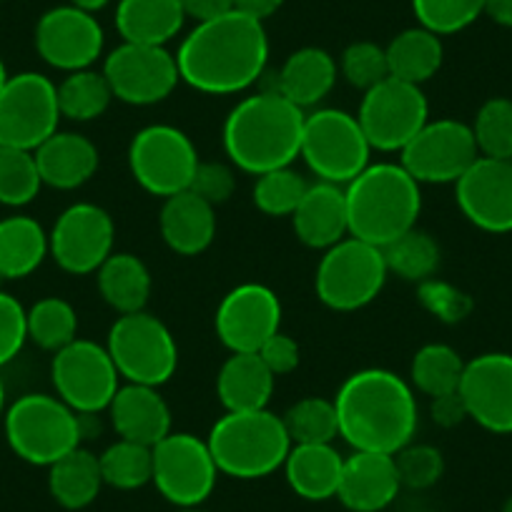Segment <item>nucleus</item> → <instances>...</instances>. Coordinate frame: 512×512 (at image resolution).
<instances>
[{"label": "nucleus", "mask_w": 512, "mask_h": 512, "mask_svg": "<svg viewBox=\"0 0 512 512\" xmlns=\"http://www.w3.org/2000/svg\"><path fill=\"white\" fill-rule=\"evenodd\" d=\"M181 83L204 96H236L262 81L269 36L262 21L231 11L196 23L176 48Z\"/></svg>", "instance_id": "nucleus-1"}, {"label": "nucleus", "mask_w": 512, "mask_h": 512, "mask_svg": "<svg viewBox=\"0 0 512 512\" xmlns=\"http://www.w3.org/2000/svg\"><path fill=\"white\" fill-rule=\"evenodd\" d=\"M339 437L354 452L395 455L410 445L420 427L415 387L410 379L382 367L357 369L334 395Z\"/></svg>", "instance_id": "nucleus-2"}, {"label": "nucleus", "mask_w": 512, "mask_h": 512, "mask_svg": "<svg viewBox=\"0 0 512 512\" xmlns=\"http://www.w3.org/2000/svg\"><path fill=\"white\" fill-rule=\"evenodd\" d=\"M304 118L307 111L274 88L249 93L231 108L221 128L226 159L251 176L292 166L302 151Z\"/></svg>", "instance_id": "nucleus-3"}, {"label": "nucleus", "mask_w": 512, "mask_h": 512, "mask_svg": "<svg viewBox=\"0 0 512 512\" xmlns=\"http://www.w3.org/2000/svg\"><path fill=\"white\" fill-rule=\"evenodd\" d=\"M349 236L384 249L415 229L422 214V186L400 161L369 164L344 186Z\"/></svg>", "instance_id": "nucleus-4"}, {"label": "nucleus", "mask_w": 512, "mask_h": 512, "mask_svg": "<svg viewBox=\"0 0 512 512\" xmlns=\"http://www.w3.org/2000/svg\"><path fill=\"white\" fill-rule=\"evenodd\" d=\"M221 475L234 480H262L282 470L292 440L282 415L272 410L224 412L206 435Z\"/></svg>", "instance_id": "nucleus-5"}, {"label": "nucleus", "mask_w": 512, "mask_h": 512, "mask_svg": "<svg viewBox=\"0 0 512 512\" xmlns=\"http://www.w3.org/2000/svg\"><path fill=\"white\" fill-rule=\"evenodd\" d=\"M8 447L23 462L51 467L86 437L83 417L73 412L61 397L46 392H28L6 407L3 415Z\"/></svg>", "instance_id": "nucleus-6"}, {"label": "nucleus", "mask_w": 512, "mask_h": 512, "mask_svg": "<svg viewBox=\"0 0 512 512\" xmlns=\"http://www.w3.org/2000/svg\"><path fill=\"white\" fill-rule=\"evenodd\" d=\"M390 277L384 251L357 236L322 251L314 272L317 299L332 312H359L382 294Z\"/></svg>", "instance_id": "nucleus-7"}, {"label": "nucleus", "mask_w": 512, "mask_h": 512, "mask_svg": "<svg viewBox=\"0 0 512 512\" xmlns=\"http://www.w3.org/2000/svg\"><path fill=\"white\" fill-rule=\"evenodd\" d=\"M369 156L372 146L354 113L342 108H314L307 113L299 159L317 181L347 186L372 164Z\"/></svg>", "instance_id": "nucleus-8"}, {"label": "nucleus", "mask_w": 512, "mask_h": 512, "mask_svg": "<svg viewBox=\"0 0 512 512\" xmlns=\"http://www.w3.org/2000/svg\"><path fill=\"white\" fill-rule=\"evenodd\" d=\"M106 349L123 382L161 387L179 369L174 332L146 309L116 317L108 329Z\"/></svg>", "instance_id": "nucleus-9"}, {"label": "nucleus", "mask_w": 512, "mask_h": 512, "mask_svg": "<svg viewBox=\"0 0 512 512\" xmlns=\"http://www.w3.org/2000/svg\"><path fill=\"white\" fill-rule=\"evenodd\" d=\"M126 159L136 184L159 199L189 191L201 164L191 136L169 123H151L136 131Z\"/></svg>", "instance_id": "nucleus-10"}, {"label": "nucleus", "mask_w": 512, "mask_h": 512, "mask_svg": "<svg viewBox=\"0 0 512 512\" xmlns=\"http://www.w3.org/2000/svg\"><path fill=\"white\" fill-rule=\"evenodd\" d=\"M354 116L372 151L400 154L430 121V101L422 86L390 76L362 93Z\"/></svg>", "instance_id": "nucleus-11"}, {"label": "nucleus", "mask_w": 512, "mask_h": 512, "mask_svg": "<svg viewBox=\"0 0 512 512\" xmlns=\"http://www.w3.org/2000/svg\"><path fill=\"white\" fill-rule=\"evenodd\" d=\"M53 395L61 397L81 417L106 412L121 387V374L108 354L106 344L91 339H73L68 347L53 354Z\"/></svg>", "instance_id": "nucleus-12"}, {"label": "nucleus", "mask_w": 512, "mask_h": 512, "mask_svg": "<svg viewBox=\"0 0 512 512\" xmlns=\"http://www.w3.org/2000/svg\"><path fill=\"white\" fill-rule=\"evenodd\" d=\"M58 88L38 71L8 76L0 88V146L36 151L61 123Z\"/></svg>", "instance_id": "nucleus-13"}, {"label": "nucleus", "mask_w": 512, "mask_h": 512, "mask_svg": "<svg viewBox=\"0 0 512 512\" xmlns=\"http://www.w3.org/2000/svg\"><path fill=\"white\" fill-rule=\"evenodd\" d=\"M154 450V477L159 495L179 510L201 507L214 492L219 467L209 445L191 432H169Z\"/></svg>", "instance_id": "nucleus-14"}, {"label": "nucleus", "mask_w": 512, "mask_h": 512, "mask_svg": "<svg viewBox=\"0 0 512 512\" xmlns=\"http://www.w3.org/2000/svg\"><path fill=\"white\" fill-rule=\"evenodd\" d=\"M101 73L116 101L128 106H156L181 83L176 56L166 46L123 43L103 58Z\"/></svg>", "instance_id": "nucleus-15"}, {"label": "nucleus", "mask_w": 512, "mask_h": 512, "mask_svg": "<svg viewBox=\"0 0 512 512\" xmlns=\"http://www.w3.org/2000/svg\"><path fill=\"white\" fill-rule=\"evenodd\" d=\"M116 244V224L103 206L76 201L58 214L48 231V254L73 277H88L101 269Z\"/></svg>", "instance_id": "nucleus-16"}, {"label": "nucleus", "mask_w": 512, "mask_h": 512, "mask_svg": "<svg viewBox=\"0 0 512 512\" xmlns=\"http://www.w3.org/2000/svg\"><path fill=\"white\" fill-rule=\"evenodd\" d=\"M480 159L470 123L430 118L400 151V164L417 184H455Z\"/></svg>", "instance_id": "nucleus-17"}, {"label": "nucleus", "mask_w": 512, "mask_h": 512, "mask_svg": "<svg viewBox=\"0 0 512 512\" xmlns=\"http://www.w3.org/2000/svg\"><path fill=\"white\" fill-rule=\"evenodd\" d=\"M214 332L231 354H256L282 332V302L272 287L259 282L236 284L214 312Z\"/></svg>", "instance_id": "nucleus-18"}, {"label": "nucleus", "mask_w": 512, "mask_h": 512, "mask_svg": "<svg viewBox=\"0 0 512 512\" xmlns=\"http://www.w3.org/2000/svg\"><path fill=\"white\" fill-rule=\"evenodd\" d=\"M43 63L63 73L93 68L103 56L106 36L93 13L76 6H56L43 13L33 33Z\"/></svg>", "instance_id": "nucleus-19"}, {"label": "nucleus", "mask_w": 512, "mask_h": 512, "mask_svg": "<svg viewBox=\"0 0 512 512\" xmlns=\"http://www.w3.org/2000/svg\"><path fill=\"white\" fill-rule=\"evenodd\" d=\"M467 415L492 435H512V354L485 352L465 362L460 387Z\"/></svg>", "instance_id": "nucleus-20"}, {"label": "nucleus", "mask_w": 512, "mask_h": 512, "mask_svg": "<svg viewBox=\"0 0 512 512\" xmlns=\"http://www.w3.org/2000/svg\"><path fill=\"white\" fill-rule=\"evenodd\" d=\"M452 186L457 209L475 229L487 234H510L512 161L480 156Z\"/></svg>", "instance_id": "nucleus-21"}, {"label": "nucleus", "mask_w": 512, "mask_h": 512, "mask_svg": "<svg viewBox=\"0 0 512 512\" xmlns=\"http://www.w3.org/2000/svg\"><path fill=\"white\" fill-rule=\"evenodd\" d=\"M402 490L395 455L384 452H354L344 457L337 500L349 512H382L397 500Z\"/></svg>", "instance_id": "nucleus-22"}, {"label": "nucleus", "mask_w": 512, "mask_h": 512, "mask_svg": "<svg viewBox=\"0 0 512 512\" xmlns=\"http://www.w3.org/2000/svg\"><path fill=\"white\" fill-rule=\"evenodd\" d=\"M108 420L121 440L154 447L174 432L171 407L159 387L123 382L108 405Z\"/></svg>", "instance_id": "nucleus-23"}, {"label": "nucleus", "mask_w": 512, "mask_h": 512, "mask_svg": "<svg viewBox=\"0 0 512 512\" xmlns=\"http://www.w3.org/2000/svg\"><path fill=\"white\" fill-rule=\"evenodd\" d=\"M43 186L56 191H76L96 176L101 166L98 146L78 131H56L36 151Z\"/></svg>", "instance_id": "nucleus-24"}, {"label": "nucleus", "mask_w": 512, "mask_h": 512, "mask_svg": "<svg viewBox=\"0 0 512 512\" xmlns=\"http://www.w3.org/2000/svg\"><path fill=\"white\" fill-rule=\"evenodd\" d=\"M289 219H292L294 234L307 249L327 251L329 246L339 244L349 236L344 186L327 184V181L309 184L307 194Z\"/></svg>", "instance_id": "nucleus-25"}, {"label": "nucleus", "mask_w": 512, "mask_h": 512, "mask_svg": "<svg viewBox=\"0 0 512 512\" xmlns=\"http://www.w3.org/2000/svg\"><path fill=\"white\" fill-rule=\"evenodd\" d=\"M337 76L339 66L332 53L319 46H304L289 53L287 61L277 71L272 88L294 106L307 111V108H317L332 93Z\"/></svg>", "instance_id": "nucleus-26"}, {"label": "nucleus", "mask_w": 512, "mask_h": 512, "mask_svg": "<svg viewBox=\"0 0 512 512\" xmlns=\"http://www.w3.org/2000/svg\"><path fill=\"white\" fill-rule=\"evenodd\" d=\"M159 231L164 244L179 256H199L214 244L216 209L194 191L164 199L159 214Z\"/></svg>", "instance_id": "nucleus-27"}, {"label": "nucleus", "mask_w": 512, "mask_h": 512, "mask_svg": "<svg viewBox=\"0 0 512 512\" xmlns=\"http://www.w3.org/2000/svg\"><path fill=\"white\" fill-rule=\"evenodd\" d=\"M274 382L277 377L259 354H229L216 374V397L224 412L267 410Z\"/></svg>", "instance_id": "nucleus-28"}, {"label": "nucleus", "mask_w": 512, "mask_h": 512, "mask_svg": "<svg viewBox=\"0 0 512 512\" xmlns=\"http://www.w3.org/2000/svg\"><path fill=\"white\" fill-rule=\"evenodd\" d=\"M113 23L123 43L169 46L184 31L186 13L181 0H118Z\"/></svg>", "instance_id": "nucleus-29"}, {"label": "nucleus", "mask_w": 512, "mask_h": 512, "mask_svg": "<svg viewBox=\"0 0 512 512\" xmlns=\"http://www.w3.org/2000/svg\"><path fill=\"white\" fill-rule=\"evenodd\" d=\"M282 470L294 495L309 502H324L337 497L344 457L334 447V442L329 445H292Z\"/></svg>", "instance_id": "nucleus-30"}, {"label": "nucleus", "mask_w": 512, "mask_h": 512, "mask_svg": "<svg viewBox=\"0 0 512 512\" xmlns=\"http://www.w3.org/2000/svg\"><path fill=\"white\" fill-rule=\"evenodd\" d=\"M96 284L101 299L118 317L144 312L151 299V289H154L151 269L141 256L128 254V251H113L108 256L96 272Z\"/></svg>", "instance_id": "nucleus-31"}, {"label": "nucleus", "mask_w": 512, "mask_h": 512, "mask_svg": "<svg viewBox=\"0 0 512 512\" xmlns=\"http://www.w3.org/2000/svg\"><path fill=\"white\" fill-rule=\"evenodd\" d=\"M48 254V231L26 214L0 219V279L31 277Z\"/></svg>", "instance_id": "nucleus-32"}, {"label": "nucleus", "mask_w": 512, "mask_h": 512, "mask_svg": "<svg viewBox=\"0 0 512 512\" xmlns=\"http://www.w3.org/2000/svg\"><path fill=\"white\" fill-rule=\"evenodd\" d=\"M384 53H387L390 76L415 83V86H422L430 78H435L440 73L442 61H445L442 38L422 26L405 28L402 33H397L384 46Z\"/></svg>", "instance_id": "nucleus-33"}, {"label": "nucleus", "mask_w": 512, "mask_h": 512, "mask_svg": "<svg viewBox=\"0 0 512 512\" xmlns=\"http://www.w3.org/2000/svg\"><path fill=\"white\" fill-rule=\"evenodd\" d=\"M101 487V462L86 447H76L48 467V492L66 510H83L96 502Z\"/></svg>", "instance_id": "nucleus-34"}, {"label": "nucleus", "mask_w": 512, "mask_h": 512, "mask_svg": "<svg viewBox=\"0 0 512 512\" xmlns=\"http://www.w3.org/2000/svg\"><path fill=\"white\" fill-rule=\"evenodd\" d=\"M462 372H465V359L460 357L455 347L442 342H430L415 352L410 362V384L415 392L425 397H440L447 392H457Z\"/></svg>", "instance_id": "nucleus-35"}, {"label": "nucleus", "mask_w": 512, "mask_h": 512, "mask_svg": "<svg viewBox=\"0 0 512 512\" xmlns=\"http://www.w3.org/2000/svg\"><path fill=\"white\" fill-rule=\"evenodd\" d=\"M56 88L61 116L76 123L96 121V118H101L108 111L113 101L106 76L96 71V68L66 73V78L56 83Z\"/></svg>", "instance_id": "nucleus-36"}, {"label": "nucleus", "mask_w": 512, "mask_h": 512, "mask_svg": "<svg viewBox=\"0 0 512 512\" xmlns=\"http://www.w3.org/2000/svg\"><path fill=\"white\" fill-rule=\"evenodd\" d=\"M384 262L390 274H397L400 279L412 284H420L425 279L437 277V269L442 264V249L432 234L425 229H410L395 239L392 244L384 246Z\"/></svg>", "instance_id": "nucleus-37"}, {"label": "nucleus", "mask_w": 512, "mask_h": 512, "mask_svg": "<svg viewBox=\"0 0 512 512\" xmlns=\"http://www.w3.org/2000/svg\"><path fill=\"white\" fill-rule=\"evenodd\" d=\"M28 342L43 352H61L63 347L78 339V312L68 299L43 297L26 309Z\"/></svg>", "instance_id": "nucleus-38"}, {"label": "nucleus", "mask_w": 512, "mask_h": 512, "mask_svg": "<svg viewBox=\"0 0 512 512\" xmlns=\"http://www.w3.org/2000/svg\"><path fill=\"white\" fill-rule=\"evenodd\" d=\"M98 462H101L103 485L113 490H141L154 477V450L121 437L98 455Z\"/></svg>", "instance_id": "nucleus-39"}, {"label": "nucleus", "mask_w": 512, "mask_h": 512, "mask_svg": "<svg viewBox=\"0 0 512 512\" xmlns=\"http://www.w3.org/2000/svg\"><path fill=\"white\" fill-rule=\"evenodd\" d=\"M292 445H329L339 437L337 407L327 397H302L282 415Z\"/></svg>", "instance_id": "nucleus-40"}, {"label": "nucleus", "mask_w": 512, "mask_h": 512, "mask_svg": "<svg viewBox=\"0 0 512 512\" xmlns=\"http://www.w3.org/2000/svg\"><path fill=\"white\" fill-rule=\"evenodd\" d=\"M43 189L33 151L0 146V204L23 209L33 204Z\"/></svg>", "instance_id": "nucleus-41"}, {"label": "nucleus", "mask_w": 512, "mask_h": 512, "mask_svg": "<svg viewBox=\"0 0 512 512\" xmlns=\"http://www.w3.org/2000/svg\"><path fill=\"white\" fill-rule=\"evenodd\" d=\"M480 156L512 161V98H487L470 123Z\"/></svg>", "instance_id": "nucleus-42"}, {"label": "nucleus", "mask_w": 512, "mask_h": 512, "mask_svg": "<svg viewBox=\"0 0 512 512\" xmlns=\"http://www.w3.org/2000/svg\"><path fill=\"white\" fill-rule=\"evenodd\" d=\"M254 179L251 201L264 216H274V219L292 216L309 189L307 179L292 166L267 171V174L254 176Z\"/></svg>", "instance_id": "nucleus-43"}, {"label": "nucleus", "mask_w": 512, "mask_h": 512, "mask_svg": "<svg viewBox=\"0 0 512 512\" xmlns=\"http://www.w3.org/2000/svg\"><path fill=\"white\" fill-rule=\"evenodd\" d=\"M482 11L485 0H412L417 26L437 33L440 38L470 28Z\"/></svg>", "instance_id": "nucleus-44"}, {"label": "nucleus", "mask_w": 512, "mask_h": 512, "mask_svg": "<svg viewBox=\"0 0 512 512\" xmlns=\"http://www.w3.org/2000/svg\"><path fill=\"white\" fill-rule=\"evenodd\" d=\"M339 76L357 91H369L379 81L390 78L384 46L374 41H354L339 56Z\"/></svg>", "instance_id": "nucleus-45"}, {"label": "nucleus", "mask_w": 512, "mask_h": 512, "mask_svg": "<svg viewBox=\"0 0 512 512\" xmlns=\"http://www.w3.org/2000/svg\"><path fill=\"white\" fill-rule=\"evenodd\" d=\"M415 287L417 302L422 304V309L432 314L437 322L450 324V327L465 322L472 314V309H475V302H472V297L465 289H460L452 282H445L440 277H430L425 282L415 284Z\"/></svg>", "instance_id": "nucleus-46"}, {"label": "nucleus", "mask_w": 512, "mask_h": 512, "mask_svg": "<svg viewBox=\"0 0 512 512\" xmlns=\"http://www.w3.org/2000/svg\"><path fill=\"white\" fill-rule=\"evenodd\" d=\"M395 465L402 487L407 490H427L445 475V457L435 445H427V442L412 440L410 445L395 452Z\"/></svg>", "instance_id": "nucleus-47"}, {"label": "nucleus", "mask_w": 512, "mask_h": 512, "mask_svg": "<svg viewBox=\"0 0 512 512\" xmlns=\"http://www.w3.org/2000/svg\"><path fill=\"white\" fill-rule=\"evenodd\" d=\"M28 342L26 307L13 294L0 292V367L11 364Z\"/></svg>", "instance_id": "nucleus-48"}, {"label": "nucleus", "mask_w": 512, "mask_h": 512, "mask_svg": "<svg viewBox=\"0 0 512 512\" xmlns=\"http://www.w3.org/2000/svg\"><path fill=\"white\" fill-rule=\"evenodd\" d=\"M206 204L216 206L226 204L236 191V169L224 161H201L196 169L191 189Z\"/></svg>", "instance_id": "nucleus-49"}, {"label": "nucleus", "mask_w": 512, "mask_h": 512, "mask_svg": "<svg viewBox=\"0 0 512 512\" xmlns=\"http://www.w3.org/2000/svg\"><path fill=\"white\" fill-rule=\"evenodd\" d=\"M256 354L262 357V362L267 364L274 377L292 374L299 367V362H302V349H299L297 339H292L284 332H277L274 337H269Z\"/></svg>", "instance_id": "nucleus-50"}, {"label": "nucleus", "mask_w": 512, "mask_h": 512, "mask_svg": "<svg viewBox=\"0 0 512 512\" xmlns=\"http://www.w3.org/2000/svg\"><path fill=\"white\" fill-rule=\"evenodd\" d=\"M430 417L437 427H445V430H452V427H460L462 422L470 420L467 415L465 400L460 397V392H447V395L432 397L430 400Z\"/></svg>", "instance_id": "nucleus-51"}, {"label": "nucleus", "mask_w": 512, "mask_h": 512, "mask_svg": "<svg viewBox=\"0 0 512 512\" xmlns=\"http://www.w3.org/2000/svg\"><path fill=\"white\" fill-rule=\"evenodd\" d=\"M181 8L186 13V21L191 18L196 23H206L234 11V0H181Z\"/></svg>", "instance_id": "nucleus-52"}, {"label": "nucleus", "mask_w": 512, "mask_h": 512, "mask_svg": "<svg viewBox=\"0 0 512 512\" xmlns=\"http://www.w3.org/2000/svg\"><path fill=\"white\" fill-rule=\"evenodd\" d=\"M284 6V0H234V11L244 13V16L256 18V21H267L272 18L279 8Z\"/></svg>", "instance_id": "nucleus-53"}, {"label": "nucleus", "mask_w": 512, "mask_h": 512, "mask_svg": "<svg viewBox=\"0 0 512 512\" xmlns=\"http://www.w3.org/2000/svg\"><path fill=\"white\" fill-rule=\"evenodd\" d=\"M482 16H487L497 26L512 28V0H485Z\"/></svg>", "instance_id": "nucleus-54"}, {"label": "nucleus", "mask_w": 512, "mask_h": 512, "mask_svg": "<svg viewBox=\"0 0 512 512\" xmlns=\"http://www.w3.org/2000/svg\"><path fill=\"white\" fill-rule=\"evenodd\" d=\"M68 3H71V6H76V8H81V11H88V13H93V16H96V13L103 11V8H106L111 0H68Z\"/></svg>", "instance_id": "nucleus-55"}, {"label": "nucleus", "mask_w": 512, "mask_h": 512, "mask_svg": "<svg viewBox=\"0 0 512 512\" xmlns=\"http://www.w3.org/2000/svg\"><path fill=\"white\" fill-rule=\"evenodd\" d=\"M3 415H6V384L0 379V420H3Z\"/></svg>", "instance_id": "nucleus-56"}, {"label": "nucleus", "mask_w": 512, "mask_h": 512, "mask_svg": "<svg viewBox=\"0 0 512 512\" xmlns=\"http://www.w3.org/2000/svg\"><path fill=\"white\" fill-rule=\"evenodd\" d=\"M8 81V71H6V63H3V58H0V88H3V83Z\"/></svg>", "instance_id": "nucleus-57"}, {"label": "nucleus", "mask_w": 512, "mask_h": 512, "mask_svg": "<svg viewBox=\"0 0 512 512\" xmlns=\"http://www.w3.org/2000/svg\"><path fill=\"white\" fill-rule=\"evenodd\" d=\"M502 512H512V497H507L505 505H502Z\"/></svg>", "instance_id": "nucleus-58"}, {"label": "nucleus", "mask_w": 512, "mask_h": 512, "mask_svg": "<svg viewBox=\"0 0 512 512\" xmlns=\"http://www.w3.org/2000/svg\"><path fill=\"white\" fill-rule=\"evenodd\" d=\"M179 512H206V510H199V507H186V510H179Z\"/></svg>", "instance_id": "nucleus-59"}, {"label": "nucleus", "mask_w": 512, "mask_h": 512, "mask_svg": "<svg viewBox=\"0 0 512 512\" xmlns=\"http://www.w3.org/2000/svg\"><path fill=\"white\" fill-rule=\"evenodd\" d=\"M427 512H437V510H427Z\"/></svg>", "instance_id": "nucleus-60"}]
</instances>
